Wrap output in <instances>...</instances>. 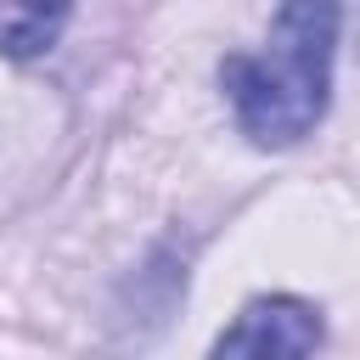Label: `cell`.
I'll return each instance as SVG.
<instances>
[{
  "mask_svg": "<svg viewBox=\"0 0 360 360\" xmlns=\"http://www.w3.org/2000/svg\"><path fill=\"white\" fill-rule=\"evenodd\" d=\"M338 28V0H281L264 45L219 62L225 101L253 146H298L326 118Z\"/></svg>",
  "mask_w": 360,
  "mask_h": 360,
  "instance_id": "6da1fadb",
  "label": "cell"
},
{
  "mask_svg": "<svg viewBox=\"0 0 360 360\" xmlns=\"http://www.w3.org/2000/svg\"><path fill=\"white\" fill-rule=\"evenodd\" d=\"M321 349V315L315 304L276 292V298H253L214 343L208 360H315Z\"/></svg>",
  "mask_w": 360,
  "mask_h": 360,
  "instance_id": "7a4b0ae2",
  "label": "cell"
},
{
  "mask_svg": "<svg viewBox=\"0 0 360 360\" xmlns=\"http://www.w3.org/2000/svg\"><path fill=\"white\" fill-rule=\"evenodd\" d=\"M73 17V0H0V56L34 62L45 56Z\"/></svg>",
  "mask_w": 360,
  "mask_h": 360,
  "instance_id": "3957f363",
  "label": "cell"
}]
</instances>
